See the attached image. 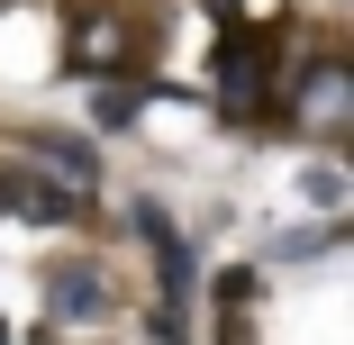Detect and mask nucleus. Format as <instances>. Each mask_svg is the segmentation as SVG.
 <instances>
[{
    "mask_svg": "<svg viewBox=\"0 0 354 345\" xmlns=\"http://www.w3.org/2000/svg\"><path fill=\"white\" fill-rule=\"evenodd\" d=\"M0 209L37 218V227H64V218H82V191L55 182V173H0Z\"/></svg>",
    "mask_w": 354,
    "mask_h": 345,
    "instance_id": "nucleus-2",
    "label": "nucleus"
},
{
    "mask_svg": "<svg viewBox=\"0 0 354 345\" xmlns=\"http://www.w3.org/2000/svg\"><path fill=\"white\" fill-rule=\"evenodd\" d=\"M73 64H82V73H118V64H127V37H118V28H91Z\"/></svg>",
    "mask_w": 354,
    "mask_h": 345,
    "instance_id": "nucleus-4",
    "label": "nucleus"
},
{
    "mask_svg": "<svg viewBox=\"0 0 354 345\" xmlns=\"http://www.w3.org/2000/svg\"><path fill=\"white\" fill-rule=\"evenodd\" d=\"M263 82H272V55H263V37H245V28H236V37H218V91L254 100Z\"/></svg>",
    "mask_w": 354,
    "mask_h": 345,
    "instance_id": "nucleus-3",
    "label": "nucleus"
},
{
    "mask_svg": "<svg viewBox=\"0 0 354 345\" xmlns=\"http://www.w3.org/2000/svg\"><path fill=\"white\" fill-rule=\"evenodd\" d=\"M291 118H309L318 136H345V118H354V82H345V55H318L309 73L291 82Z\"/></svg>",
    "mask_w": 354,
    "mask_h": 345,
    "instance_id": "nucleus-1",
    "label": "nucleus"
}]
</instances>
